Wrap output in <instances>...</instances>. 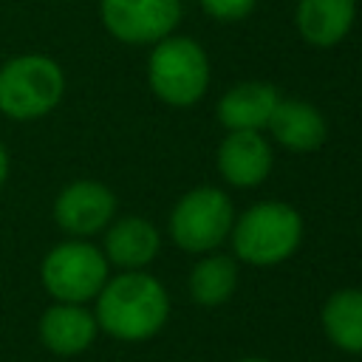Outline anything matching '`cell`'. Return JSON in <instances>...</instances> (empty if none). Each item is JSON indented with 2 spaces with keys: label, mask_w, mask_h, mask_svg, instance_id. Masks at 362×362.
<instances>
[{
  "label": "cell",
  "mask_w": 362,
  "mask_h": 362,
  "mask_svg": "<svg viewBox=\"0 0 362 362\" xmlns=\"http://www.w3.org/2000/svg\"><path fill=\"white\" fill-rule=\"evenodd\" d=\"M105 280L107 257L85 240H65L42 260V283L57 303H88L102 291Z\"/></svg>",
  "instance_id": "6"
},
{
  "label": "cell",
  "mask_w": 362,
  "mask_h": 362,
  "mask_svg": "<svg viewBox=\"0 0 362 362\" xmlns=\"http://www.w3.org/2000/svg\"><path fill=\"white\" fill-rule=\"evenodd\" d=\"M322 331L345 354H362V291L339 288L322 305Z\"/></svg>",
  "instance_id": "15"
},
{
  "label": "cell",
  "mask_w": 362,
  "mask_h": 362,
  "mask_svg": "<svg viewBox=\"0 0 362 362\" xmlns=\"http://www.w3.org/2000/svg\"><path fill=\"white\" fill-rule=\"evenodd\" d=\"M235 223V206L229 195L218 187L189 189L170 212V238L184 252H212L218 249Z\"/></svg>",
  "instance_id": "5"
},
{
  "label": "cell",
  "mask_w": 362,
  "mask_h": 362,
  "mask_svg": "<svg viewBox=\"0 0 362 362\" xmlns=\"http://www.w3.org/2000/svg\"><path fill=\"white\" fill-rule=\"evenodd\" d=\"M158 246H161L158 229L139 215L119 218L105 235L107 263H113L124 272H136V269H144L147 263H153V257L158 255Z\"/></svg>",
  "instance_id": "12"
},
{
  "label": "cell",
  "mask_w": 362,
  "mask_h": 362,
  "mask_svg": "<svg viewBox=\"0 0 362 362\" xmlns=\"http://www.w3.org/2000/svg\"><path fill=\"white\" fill-rule=\"evenodd\" d=\"M105 28L130 45L158 42L181 20V0H102Z\"/></svg>",
  "instance_id": "7"
},
{
  "label": "cell",
  "mask_w": 362,
  "mask_h": 362,
  "mask_svg": "<svg viewBox=\"0 0 362 362\" xmlns=\"http://www.w3.org/2000/svg\"><path fill=\"white\" fill-rule=\"evenodd\" d=\"M6 173H8V156H6V147L0 141V184L6 181Z\"/></svg>",
  "instance_id": "18"
},
{
  "label": "cell",
  "mask_w": 362,
  "mask_h": 362,
  "mask_svg": "<svg viewBox=\"0 0 362 362\" xmlns=\"http://www.w3.org/2000/svg\"><path fill=\"white\" fill-rule=\"evenodd\" d=\"M238 362H269V359H257V356H249V359H238Z\"/></svg>",
  "instance_id": "19"
},
{
  "label": "cell",
  "mask_w": 362,
  "mask_h": 362,
  "mask_svg": "<svg viewBox=\"0 0 362 362\" xmlns=\"http://www.w3.org/2000/svg\"><path fill=\"white\" fill-rule=\"evenodd\" d=\"M170 314L167 288L147 272H124L105 280L96 294V325L124 342H141L158 334Z\"/></svg>",
  "instance_id": "1"
},
{
  "label": "cell",
  "mask_w": 362,
  "mask_h": 362,
  "mask_svg": "<svg viewBox=\"0 0 362 362\" xmlns=\"http://www.w3.org/2000/svg\"><path fill=\"white\" fill-rule=\"evenodd\" d=\"M218 173L232 187H257L272 173V147L260 130H229L218 147Z\"/></svg>",
  "instance_id": "9"
},
{
  "label": "cell",
  "mask_w": 362,
  "mask_h": 362,
  "mask_svg": "<svg viewBox=\"0 0 362 362\" xmlns=\"http://www.w3.org/2000/svg\"><path fill=\"white\" fill-rule=\"evenodd\" d=\"M62 90V68L45 54H23L0 68V110L11 119L45 116L57 107Z\"/></svg>",
  "instance_id": "4"
},
{
  "label": "cell",
  "mask_w": 362,
  "mask_h": 362,
  "mask_svg": "<svg viewBox=\"0 0 362 362\" xmlns=\"http://www.w3.org/2000/svg\"><path fill=\"white\" fill-rule=\"evenodd\" d=\"M294 17L305 42L328 48L348 37L356 17V0H300Z\"/></svg>",
  "instance_id": "14"
},
{
  "label": "cell",
  "mask_w": 362,
  "mask_h": 362,
  "mask_svg": "<svg viewBox=\"0 0 362 362\" xmlns=\"http://www.w3.org/2000/svg\"><path fill=\"white\" fill-rule=\"evenodd\" d=\"M280 102L277 88L266 82H240L218 102V122L226 130H263Z\"/></svg>",
  "instance_id": "13"
},
{
  "label": "cell",
  "mask_w": 362,
  "mask_h": 362,
  "mask_svg": "<svg viewBox=\"0 0 362 362\" xmlns=\"http://www.w3.org/2000/svg\"><path fill=\"white\" fill-rule=\"evenodd\" d=\"M232 249L249 266H277L303 240V218L283 201H260L232 223Z\"/></svg>",
  "instance_id": "2"
},
{
  "label": "cell",
  "mask_w": 362,
  "mask_h": 362,
  "mask_svg": "<svg viewBox=\"0 0 362 362\" xmlns=\"http://www.w3.org/2000/svg\"><path fill=\"white\" fill-rule=\"evenodd\" d=\"M96 317L82 303H57L40 320V339L57 356H76L96 339Z\"/></svg>",
  "instance_id": "10"
},
{
  "label": "cell",
  "mask_w": 362,
  "mask_h": 362,
  "mask_svg": "<svg viewBox=\"0 0 362 362\" xmlns=\"http://www.w3.org/2000/svg\"><path fill=\"white\" fill-rule=\"evenodd\" d=\"M204 11L215 20H243L252 8H255V0H201Z\"/></svg>",
  "instance_id": "17"
},
{
  "label": "cell",
  "mask_w": 362,
  "mask_h": 362,
  "mask_svg": "<svg viewBox=\"0 0 362 362\" xmlns=\"http://www.w3.org/2000/svg\"><path fill=\"white\" fill-rule=\"evenodd\" d=\"M147 79L161 102L189 107L209 88L206 51L189 37H164L156 42L147 59Z\"/></svg>",
  "instance_id": "3"
},
{
  "label": "cell",
  "mask_w": 362,
  "mask_h": 362,
  "mask_svg": "<svg viewBox=\"0 0 362 362\" xmlns=\"http://www.w3.org/2000/svg\"><path fill=\"white\" fill-rule=\"evenodd\" d=\"M266 127L272 130L274 141L291 153H311L322 147L328 133L325 116L303 99H280Z\"/></svg>",
  "instance_id": "11"
},
{
  "label": "cell",
  "mask_w": 362,
  "mask_h": 362,
  "mask_svg": "<svg viewBox=\"0 0 362 362\" xmlns=\"http://www.w3.org/2000/svg\"><path fill=\"white\" fill-rule=\"evenodd\" d=\"M238 286V266L226 255H209L198 260L189 272V294L198 305H221L232 297Z\"/></svg>",
  "instance_id": "16"
},
{
  "label": "cell",
  "mask_w": 362,
  "mask_h": 362,
  "mask_svg": "<svg viewBox=\"0 0 362 362\" xmlns=\"http://www.w3.org/2000/svg\"><path fill=\"white\" fill-rule=\"evenodd\" d=\"M113 212H116V198L99 181H74L59 192L54 204L57 223L68 235H79V238L105 229Z\"/></svg>",
  "instance_id": "8"
}]
</instances>
